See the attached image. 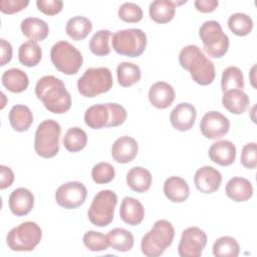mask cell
I'll return each instance as SVG.
<instances>
[{
    "mask_svg": "<svg viewBox=\"0 0 257 257\" xmlns=\"http://www.w3.org/2000/svg\"><path fill=\"white\" fill-rule=\"evenodd\" d=\"M1 45V59H0V65L4 66L8 62H10L12 58V45L10 42H8L5 39L0 40Z\"/></svg>",
    "mask_w": 257,
    "mask_h": 257,
    "instance_id": "cell-48",
    "label": "cell"
},
{
    "mask_svg": "<svg viewBox=\"0 0 257 257\" xmlns=\"http://www.w3.org/2000/svg\"><path fill=\"white\" fill-rule=\"evenodd\" d=\"M222 91L244 88V76L242 70L237 66H229L223 70L221 78Z\"/></svg>",
    "mask_w": 257,
    "mask_h": 257,
    "instance_id": "cell-35",
    "label": "cell"
},
{
    "mask_svg": "<svg viewBox=\"0 0 257 257\" xmlns=\"http://www.w3.org/2000/svg\"><path fill=\"white\" fill-rule=\"evenodd\" d=\"M14 182V173L13 171L4 165L0 166V189L4 190L9 188Z\"/></svg>",
    "mask_w": 257,
    "mask_h": 257,
    "instance_id": "cell-46",
    "label": "cell"
},
{
    "mask_svg": "<svg viewBox=\"0 0 257 257\" xmlns=\"http://www.w3.org/2000/svg\"><path fill=\"white\" fill-rule=\"evenodd\" d=\"M1 81L7 90L15 93L24 91L29 84L27 74L19 68H10L4 71L1 76Z\"/></svg>",
    "mask_w": 257,
    "mask_h": 257,
    "instance_id": "cell-28",
    "label": "cell"
},
{
    "mask_svg": "<svg viewBox=\"0 0 257 257\" xmlns=\"http://www.w3.org/2000/svg\"><path fill=\"white\" fill-rule=\"evenodd\" d=\"M87 144L86 133L77 126L69 127L63 137L64 148L71 153H76L85 148Z\"/></svg>",
    "mask_w": 257,
    "mask_h": 257,
    "instance_id": "cell-34",
    "label": "cell"
},
{
    "mask_svg": "<svg viewBox=\"0 0 257 257\" xmlns=\"http://www.w3.org/2000/svg\"><path fill=\"white\" fill-rule=\"evenodd\" d=\"M175 89L166 81L155 82L149 90V100L153 106L160 109L169 107L175 99Z\"/></svg>",
    "mask_w": 257,
    "mask_h": 257,
    "instance_id": "cell-18",
    "label": "cell"
},
{
    "mask_svg": "<svg viewBox=\"0 0 257 257\" xmlns=\"http://www.w3.org/2000/svg\"><path fill=\"white\" fill-rule=\"evenodd\" d=\"M164 194L173 203H183L189 197L190 188L183 178L172 176L164 183Z\"/></svg>",
    "mask_w": 257,
    "mask_h": 257,
    "instance_id": "cell-23",
    "label": "cell"
},
{
    "mask_svg": "<svg viewBox=\"0 0 257 257\" xmlns=\"http://www.w3.org/2000/svg\"><path fill=\"white\" fill-rule=\"evenodd\" d=\"M180 65L188 70L193 80L200 85L211 84L216 76L214 63L197 45H187L179 54Z\"/></svg>",
    "mask_w": 257,
    "mask_h": 257,
    "instance_id": "cell-2",
    "label": "cell"
},
{
    "mask_svg": "<svg viewBox=\"0 0 257 257\" xmlns=\"http://www.w3.org/2000/svg\"><path fill=\"white\" fill-rule=\"evenodd\" d=\"M197 117L195 106L189 102L177 104L170 114V121L173 127L180 132H186L193 127Z\"/></svg>",
    "mask_w": 257,
    "mask_h": 257,
    "instance_id": "cell-15",
    "label": "cell"
},
{
    "mask_svg": "<svg viewBox=\"0 0 257 257\" xmlns=\"http://www.w3.org/2000/svg\"><path fill=\"white\" fill-rule=\"evenodd\" d=\"M113 79L107 67H89L77 80L78 92L85 97H95L110 90Z\"/></svg>",
    "mask_w": 257,
    "mask_h": 257,
    "instance_id": "cell-5",
    "label": "cell"
},
{
    "mask_svg": "<svg viewBox=\"0 0 257 257\" xmlns=\"http://www.w3.org/2000/svg\"><path fill=\"white\" fill-rule=\"evenodd\" d=\"M208 153L211 161L223 167L232 165L236 159V147L227 140H220L212 144Z\"/></svg>",
    "mask_w": 257,
    "mask_h": 257,
    "instance_id": "cell-19",
    "label": "cell"
},
{
    "mask_svg": "<svg viewBox=\"0 0 257 257\" xmlns=\"http://www.w3.org/2000/svg\"><path fill=\"white\" fill-rule=\"evenodd\" d=\"M152 174L143 167H134L126 174L127 187L137 193L147 192L152 185Z\"/></svg>",
    "mask_w": 257,
    "mask_h": 257,
    "instance_id": "cell-27",
    "label": "cell"
},
{
    "mask_svg": "<svg viewBox=\"0 0 257 257\" xmlns=\"http://www.w3.org/2000/svg\"><path fill=\"white\" fill-rule=\"evenodd\" d=\"M240 162L247 169H255L257 166V145L256 143H248L242 148Z\"/></svg>",
    "mask_w": 257,
    "mask_h": 257,
    "instance_id": "cell-42",
    "label": "cell"
},
{
    "mask_svg": "<svg viewBox=\"0 0 257 257\" xmlns=\"http://www.w3.org/2000/svg\"><path fill=\"white\" fill-rule=\"evenodd\" d=\"M225 192L227 197L231 200L235 202H245L253 196V186L246 178L234 177L228 181Z\"/></svg>",
    "mask_w": 257,
    "mask_h": 257,
    "instance_id": "cell-21",
    "label": "cell"
},
{
    "mask_svg": "<svg viewBox=\"0 0 257 257\" xmlns=\"http://www.w3.org/2000/svg\"><path fill=\"white\" fill-rule=\"evenodd\" d=\"M92 30L91 21L84 16L71 17L65 26L66 34L75 41L83 40Z\"/></svg>",
    "mask_w": 257,
    "mask_h": 257,
    "instance_id": "cell-30",
    "label": "cell"
},
{
    "mask_svg": "<svg viewBox=\"0 0 257 257\" xmlns=\"http://www.w3.org/2000/svg\"><path fill=\"white\" fill-rule=\"evenodd\" d=\"M87 196L86 187L77 181L68 182L59 186L55 192L56 203L67 210L80 207Z\"/></svg>",
    "mask_w": 257,
    "mask_h": 257,
    "instance_id": "cell-11",
    "label": "cell"
},
{
    "mask_svg": "<svg viewBox=\"0 0 257 257\" xmlns=\"http://www.w3.org/2000/svg\"><path fill=\"white\" fill-rule=\"evenodd\" d=\"M8 119L14 131L26 132L33 122V114L28 106L16 104L10 109Z\"/></svg>",
    "mask_w": 257,
    "mask_h": 257,
    "instance_id": "cell-29",
    "label": "cell"
},
{
    "mask_svg": "<svg viewBox=\"0 0 257 257\" xmlns=\"http://www.w3.org/2000/svg\"><path fill=\"white\" fill-rule=\"evenodd\" d=\"M229 29L237 36H246L253 29V20L245 13L236 12L228 19Z\"/></svg>",
    "mask_w": 257,
    "mask_h": 257,
    "instance_id": "cell-37",
    "label": "cell"
},
{
    "mask_svg": "<svg viewBox=\"0 0 257 257\" xmlns=\"http://www.w3.org/2000/svg\"><path fill=\"white\" fill-rule=\"evenodd\" d=\"M147 35L139 28H127L118 30L112 34V49L124 56H141L147 47Z\"/></svg>",
    "mask_w": 257,
    "mask_h": 257,
    "instance_id": "cell-8",
    "label": "cell"
},
{
    "mask_svg": "<svg viewBox=\"0 0 257 257\" xmlns=\"http://www.w3.org/2000/svg\"><path fill=\"white\" fill-rule=\"evenodd\" d=\"M50 59L58 71L67 75L76 74L83 62L80 51L65 40L53 44L50 50Z\"/></svg>",
    "mask_w": 257,
    "mask_h": 257,
    "instance_id": "cell-7",
    "label": "cell"
},
{
    "mask_svg": "<svg viewBox=\"0 0 257 257\" xmlns=\"http://www.w3.org/2000/svg\"><path fill=\"white\" fill-rule=\"evenodd\" d=\"M239 253V243L231 236H222L213 245V255L216 257H237Z\"/></svg>",
    "mask_w": 257,
    "mask_h": 257,
    "instance_id": "cell-36",
    "label": "cell"
},
{
    "mask_svg": "<svg viewBox=\"0 0 257 257\" xmlns=\"http://www.w3.org/2000/svg\"><path fill=\"white\" fill-rule=\"evenodd\" d=\"M61 134L60 124L54 119H45L40 122L34 136V150L38 156L50 159L59 151V137Z\"/></svg>",
    "mask_w": 257,
    "mask_h": 257,
    "instance_id": "cell-4",
    "label": "cell"
},
{
    "mask_svg": "<svg viewBox=\"0 0 257 257\" xmlns=\"http://www.w3.org/2000/svg\"><path fill=\"white\" fill-rule=\"evenodd\" d=\"M42 238V230L32 221H26L12 228L7 236L6 243L12 251H32Z\"/></svg>",
    "mask_w": 257,
    "mask_h": 257,
    "instance_id": "cell-6",
    "label": "cell"
},
{
    "mask_svg": "<svg viewBox=\"0 0 257 257\" xmlns=\"http://www.w3.org/2000/svg\"><path fill=\"white\" fill-rule=\"evenodd\" d=\"M116 76L120 86L130 87L140 81L142 72L139 65L133 62L123 61L120 62L116 67Z\"/></svg>",
    "mask_w": 257,
    "mask_h": 257,
    "instance_id": "cell-33",
    "label": "cell"
},
{
    "mask_svg": "<svg viewBox=\"0 0 257 257\" xmlns=\"http://www.w3.org/2000/svg\"><path fill=\"white\" fill-rule=\"evenodd\" d=\"M111 32L107 29L96 31L89 40V49L96 56H105L110 53L109 38Z\"/></svg>",
    "mask_w": 257,
    "mask_h": 257,
    "instance_id": "cell-38",
    "label": "cell"
},
{
    "mask_svg": "<svg viewBox=\"0 0 257 257\" xmlns=\"http://www.w3.org/2000/svg\"><path fill=\"white\" fill-rule=\"evenodd\" d=\"M230 121L227 116L219 111L212 110L206 112L200 122L202 135L210 140H217L228 134Z\"/></svg>",
    "mask_w": 257,
    "mask_h": 257,
    "instance_id": "cell-13",
    "label": "cell"
},
{
    "mask_svg": "<svg viewBox=\"0 0 257 257\" xmlns=\"http://www.w3.org/2000/svg\"><path fill=\"white\" fill-rule=\"evenodd\" d=\"M110 121V111L107 103H98L89 106L84 112V122L92 130L107 127Z\"/></svg>",
    "mask_w": 257,
    "mask_h": 257,
    "instance_id": "cell-24",
    "label": "cell"
},
{
    "mask_svg": "<svg viewBox=\"0 0 257 257\" xmlns=\"http://www.w3.org/2000/svg\"><path fill=\"white\" fill-rule=\"evenodd\" d=\"M206 233L198 227H189L182 232L178 246V253L181 257H200L207 245Z\"/></svg>",
    "mask_w": 257,
    "mask_h": 257,
    "instance_id": "cell-12",
    "label": "cell"
},
{
    "mask_svg": "<svg viewBox=\"0 0 257 257\" xmlns=\"http://www.w3.org/2000/svg\"><path fill=\"white\" fill-rule=\"evenodd\" d=\"M139 145L137 141L128 136L118 138L111 147V156L118 164H127L138 155Z\"/></svg>",
    "mask_w": 257,
    "mask_h": 257,
    "instance_id": "cell-16",
    "label": "cell"
},
{
    "mask_svg": "<svg viewBox=\"0 0 257 257\" xmlns=\"http://www.w3.org/2000/svg\"><path fill=\"white\" fill-rule=\"evenodd\" d=\"M120 219L127 225L137 226L141 224L145 217L143 204L133 197H125L121 201L119 209Z\"/></svg>",
    "mask_w": 257,
    "mask_h": 257,
    "instance_id": "cell-20",
    "label": "cell"
},
{
    "mask_svg": "<svg viewBox=\"0 0 257 257\" xmlns=\"http://www.w3.org/2000/svg\"><path fill=\"white\" fill-rule=\"evenodd\" d=\"M117 196L111 190H101L93 198L87 212L91 224L97 227L108 226L114 216Z\"/></svg>",
    "mask_w": 257,
    "mask_h": 257,
    "instance_id": "cell-10",
    "label": "cell"
},
{
    "mask_svg": "<svg viewBox=\"0 0 257 257\" xmlns=\"http://www.w3.org/2000/svg\"><path fill=\"white\" fill-rule=\"evenodd\" d=\"M20 28L23 35L34 42L44 40L49 33L48 24L37 17H27L23 19Z\"/></svg>",
    "mask_w": 257,
    "mask_h": 257,
    "instance_id": "cell-25",
    "label": "cell"
},
{
    "mask_svg": "<svg viewBox=\"0 0 257 257\" xmlns=\"http://www.w3.org/2000/svg\"><path fill=\"white\" fill-rule=\"evenodd\" d=\"M35 94L44 107L56 114L64 113L71 106V96L64 82L53 75H44L35 85Z\"/></svg>",
    "mask_w": 257,
    "mask_h": 257,
    "instance_id": "cell-1",
    "label": "cell"
},
{
    "mask_svg": "<svg viewBox=\"0 0 257 257\" xmlns=\"http://www.w3.org/2000/svg\"><path fill=\"white\" fill-rule=\"evenodd\" d=\"M109 246L119 252H127L134 247L135 238L132 232L123 228H113L107 233Z\"/></svg>",
    "mask_w": 257,
    "mask_h": 257,
    "instance_id": "cell-31",
    "label": "cell"
},
{
    "mask_svg": "<svg viewBox=\"0 0 257 257\" xmlns=\"http://www.w3.org/2000/svg\"><path fill=\"white\" fill-rule=\"evenodd\" d=\"M107 105L110 111V121L107 127H114L122 124L127 116L125 108L115 102H108Z\"/></svg>",
    "mask_w": 257,
    "mask_h": 257,
    "instance_id": "cell-43",
    "label": "cell"
},
{
    "mask_svg": "<svg viewBox=\"0 0 257 257\" xmlns=\"http://www.w3.org/2000/svg\"><path fill=\"white\" fill-rule=\"evenodd\" d=\"M186 3L183 2H176V1H169V0H155L150 4L149 13L150 17L153 21L157 23H168L170 22L176 13V6Z\"/></svg>",
    "mask_w": 257,
    "mask_h": 257,
    "instance_id": "cell-22",
    "label": "cell"
},
{
    "mask_svg": "<svg viewBox=\"0 0 257 257\" xmlns=\"http://www.w3.org/2000/svg\"><path fill=\"white\" fill-rule=\"evenodd\" d=\"M84 246L93 252H99V251H105L109 247L107 236L96 232L93 230H89L84 233L82 238Z\"/></svg>",
    "mask_w": 257,
    "mask_h": 257,
    "instance_id": "cell-39",
    "label": "cell"
},
{
    "mask_svg": "<svg viewBox=\"0 0 257 257\" xmlns=\"http://www.w3.org/2000/svg\"><path fill=\"white\" fill-rule=\"evenodd\" d=\"M175 237V228L167 220H158L153 228L144 235L141 249L147 257H159L171 246Z\"/></svg>",
    "mask_w": 257,
    "mask_h": 257,
    "instance_id": "cell-3",
    "label": "cell"
},
{
    "mask_svg": "<svg viewBox=\"0 0 257 257\" xmlns=\"http://www.w3.org/2000/svg\"><path fill=\"white\" fill-rule=\"evenodd\" d=\"M199 36L210 57L221 58L227 53L230 44L229 37L223 32L218 21H205L199 29Z\"/></svg>",
    "mask_w": 257,
    "mask_h": 257,
    "instance_id": "cell-9",
    "label": "cell"
},
{
    "mask_svg": "<svg viewBox=\"0 0 257 257\" xmlns=\"http://www.w3.org/2000/svg\"><path fill=\"white\" fill-rule=\"evenodd\" d=\"M194 183L201 193L212 194L219 190L222 183V175L213 167L204 166L196 171Z\"/></svg>",
    "mask_w": 257,
    "mask_h": 257,
    "instance_id": "cell-14",
    "label": "cell"
},
{
    "mask_svg": "<svg viewBox=\"0 0 257 257\" xmlns=\"http://www.w3.org/2000/svg\"><path fill=\"white\" fill-rule=\"evenodd\" d=\"M115 171L112 165L106 162H100L93 166L91 170V178L98 185L107 184L113 180Z\"/></svg>",
    "mask_w": 257,
    "mask_h": 257,
    "instance_id": "cell-40",
    "label": "cell"
},
{
    "mask_svg": "<svg viewBox=\"0 0 257 257\" xmlns=\"http://www.w3.org/2000/svg\"><path fill=\"white\" fill-rule=\"evenodd\" d=\"M28 4V0H1L0 10L4 14H14L25 9Z\"/></svg>",
    "mask_w": 257,
    "mask_h": 257,
    "instance_id": "cell-45",
    "label": "cell"
},
{
    "mask_svg": "<svg viewBox=\"0 0 257 257\" xmlns=\"http://www.w3.org/2000/svg\"><path fill=\"white\" fill-rule=\"evenodd\" d=\"M18 58L20 63L24 66H36L42 58V49L37 42L28 40L20 45L18 49Z\"/></svg>",
    "mask_w": 257,
    "mask_h": 257,
    "instance_id": "cell-32",
    "label": "cell"
},
{
    "mask_svg": "<svg viewBox=\"0 0 257 257\" xmlns=\"http://www.w3.org/2000/svg\"><path fill=\"white\" fill-rule=\"evenodd\" d=\"M36 6L40 12L52 16L62 10L63 2L61 0H37Z\"/></svg>",
    "mask_w": 257,
    "mask_h": 257,
    "instance_id": "cell-44",
    "label": "cell"
},
{
    "mask_svg": "<svg viewBox=\"0 0 257 257\" xmlns=\"http://www.w3.org/2000/svg\"><path fill=\"white\" fill-rule=\"evenodd\" d=\"M8 205L15 216H25L33 209L34 196L26 188H17L10 194Z\"/></svg>",
    "mask_w": 257,
    "mask_h": 257,
    "instance_id": "cell-17",
    "label": "cell"
},
{
    "mask_svg": "<svg viewBox=\"0 0 257 257\" xmlns=\"http://www.w3.org/2000/svg\"><path fill=\"white\" fill-rule=\"evenodd\" d=\"M250 103L249 96L241 89L225 91L222 97L223 106L233 114H242Z\"/></svg>",
    "mask_w": 257,
    "mask_h": 257,
    "instance_id": "cell-26",
    "label": "cell"
},
{
    "mask_svg": "<svg viewBox=\"0 0 257 257\" xmlns=\"http://www.w3.org/2000/svg\"><path fill=\"white\" fill-rule=\"evenodd\" d=\"M219 2L216 0H196L194 2L195 8L203 13L213 12L218 7Z\"/></svg>",
    "mask_w": 257,
    "mask_h": 257,
    "instance_id": "cell-47",
    "label": "cell"
},
{
    "mask_svg": "<svg viewBox=\"0 0 257 257\" xmlns=\"http://www.w3.org/2000/svg\"><path fill=\"white\" fill-rule=\"evenodd\" d=\"M118 17L127 23H137L143 19L144 13L141 8L136 3L133 2H124L120 5L117 11Z\"/></svg>",
    "mask_w": 257,
    "mask_h": 257,
    "instance_id": "cell-41",
    "label": "cell"
}]
</instances>
